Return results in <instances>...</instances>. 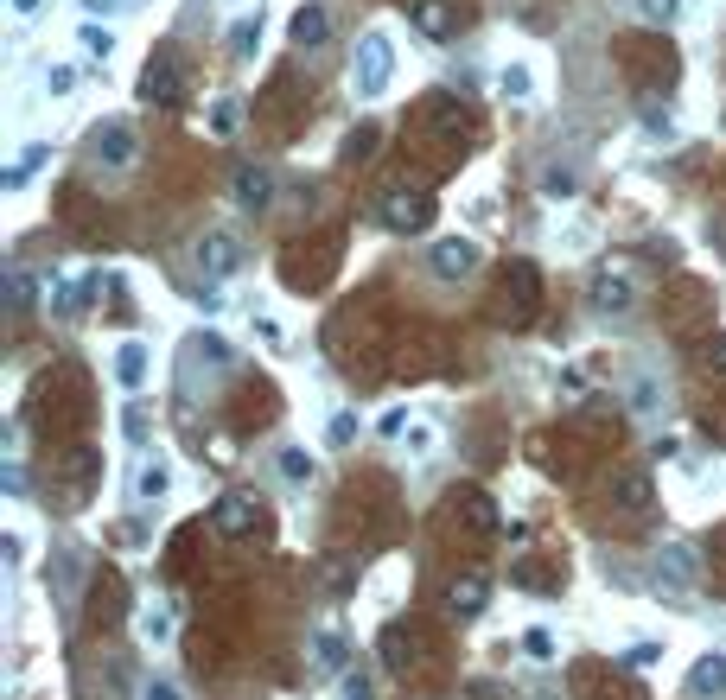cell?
Wrapping results in <instances>:
<instances>
[{
  "label": "cell",
  "mask_w": 726,
  "mask_h": 700,
  "mask_svg": "<svg viewBox=\"0 0 726 700\" xmlns=\"http://www.w3.org/2000/svg\"><path fill=\"white\" fill-rule=\"evenodd\" d=\"M389 77H395V45L383 39V32H363V39H357V64H351V90L363 102H376L389 90Z\"/></svg>",
  "instance_id": "1"
},
{
  "label": "cell",
  "mask_w": 726,
  "mask_h": 700,
  "mask_svg": "<svg viewBox=\"0 0 726 700\" xmlns=\"http://www.w3.org/2000/svg\"><path fill=\"white\" fill-rule=\"evenodd\" d=\"M376 217H383L389 230H402V236H421L427 223H434V198H421V191H402V185H389L383 198H376Z\"/></svg>",
  "instance_id": "2"
},
{
  "label": "cell",
  "mask_w": 726,
  "mask_h": 700,
  "mask_svg": "<svg viewBox=\"0 0 726 700\" xmlns=\"http://www.w3.org/2000/svg\"><path fill=\"white\" fill-rule=\"evenodd\" d=\"M695 580H701V554L688 548V541H663V548H656V592L676 599V592H688Z\"/></svg>",
  "instance_id": "3"
},
{
  "label": "cell",
  "mask_w": 726,
  "mask_h": 700,
  "mask_svg": "<svg viewBox=\"0 0 726 700\" xmlns=\"http://www.w3.org/2000/svg\"><path fill=\"white\" fill-rule=\"evenodd\" d=\"M90 153H96V166L128 172L134 160H141V140H134V128H128V121H102V128L90 134Z\"/></svg>",
  "instance_id": "4"
},
{
  "label": "cell",
  "mask_w": 726,
  "mask_h": 700,
  "mask_svg": "<svg viewBox=\"0 0 726 700\" xmlns=\"http://www.w3.org/2000/svg\"><path fill=\"white\" fill-rule=\"evenodd\" d=\"M478 261H484V249L472 236H440L434 249H427V268H434L440 280H465V274H478Z\"/></svg>",
  "instance_id": "5"
},
{
  "label": "cell",
  "mask_w": 726,
  "mask_h": 700,
  "mask_svg": "<svg viewBox=\"0 0 726 700\" xmlns=\"http://www.w3.org/2000/svg\"><path fill=\"white\" fill-rule=\"evenodd\" d=\"M593 306L599 312H631L637 306V274L631 268H599L593 274Z\"/></svg>",
  "instance_id": "6"
},
{
  "label": "cell",
  "mask_w": 726,
  "mask_h": 700,
  "mask_svg": "<svg viewBox=\"0 0 726 700\" xmlns=\"http://www.w3.org/2000/svg\"><path fill=\"white\" fill-rule=\"evenodd\" d=\"M484 605H491V580H484V573H459V580L446 586V618L472 624Z\"/></svg>",
  "instance_id": "7"
},
{
  "label": "cell",
  "mask_w": 726,
  "mask_h": 700,
  "mask_svg": "<svg viewBox=\"0 0 726 700\" xmlns=\"http://www.w3.org/2000/svg\"><path fill=\"white\" fill-rule=\"evenodd\" d=\"M141 90H147V102H160V109H172V102L185 96L179 58H147V70H141Z\"/></svg>",
  "instance_id": "8"
},
{
  "label": "cell",
  "mask_w": 726,
  "mask_h": 700,
  "mask_svg": "<svg viewBox=\"0 0 726 700\" xmlns=\"http://www.w3.org/2000/svg\"><path fill=\"white\" fill-rule=\"evenodd\" d=\"M230 191H236V204H242V210H268V204H274V172H268V166H255V160H242V166H236V179H230Z\"/></svg>",
  "instance_id": "9"
},
{
  "label": "cell",
  "mask_w": 726,
  "mask_h": 700,
  "mask_svg": "<svg viewBox=\"0 0 726 700\" xmlns=\"http://www.w3.org/2000/svg\"><path fill=\"white\" fill-rule=\"evenodd\" d=\"M198 268L211 274V280H223V274H236V268H242V242H236L230 230H211V236L198 242Z\"/></svg>",
  "instance_id": "10"
},
{
  "label": "cell",
  "mask_w": 726,
  "mask_h": 700,
  "mask_svg": "<svg viewBox=\"0 0 726 700\" xmlns=\"http://www.w3.org/2000/svg\"><path fill=\"white\" fill-rule=\"evenodd\" d=\"M211 529H217V535H249V529H255V497H242V490L217 497V503H211Z\"/></svg>",
  "instance_id": "11"
},
{
  "label": "cell",
  "mask_w": 726,
  "mask_h": 700,
  "mask_svg": "<svg viewBox=\"0 0 726 700\" xmlns=\"http://www.w3.org/2000/svg\"><path fill=\"white\" fill-rule=\"evenodd\" d=\"M408 26L421 32V39H453L459 13L446 7V0H414V7H408Z\"/></svg>",
  "instance_id": "12"
},
{
  "label": "cell",
  "mask_w": 726,
  "mask_h": 700,
  "mask_svg": "<svg viewBox=\"0 0 726 700\" xmlns=\"http://www.w3.org/2000/svg\"><path fill=\"white\" fill-rule=\"evenodd\" d=\"M688 694H701V700H720L726 694V650H707L695 669H688Z\"/></svg>",
  "instance_id": "13"
},
{
  "label": "cell",
  "mask_w": 726,
  "mask_h": 700,
  "mask_svg": "<svg viewBox=\"0 0 726 700\" xmlns=\"http://www.w3.org/2000/svg\"><path fill=\"white\" fill-rule=\"evenodd\" d=\"M612 503L625 516H644L650 510V471H618V478H612Z\"/></svg>",
  "instance_id": "14"
},
{
  "label": "cell",
  "mask_w": 726,
  "mask_h": 700,
  "mask_svg": "<svg viewBox=\"0 0 726 700\" xmlns=\"http://www.w3.org/2000/svg\"><path fill=\"white\" fill-rule=\"evenodd\" d=\"M383 662L395 675H408L414 662H421V637H414V630H402V624H389L383 630Z\"/></svg>",
  "instance_id": "15"
},
{
  "label": "cell",
  "mask_w": 726,
  "mask_h": 700,
  "mask_svg": "<svg viewBox=\"0 0 726 700\" xmlns=\"http://www.w3.org/2000/svg\"><path fill=\"white\" fill-rule=\"evenodd\" d=\"M453 503H459V522L472 535H497V510H491V497H484V490H459Z\"/></svg>",
  "instance_id": "16"
},
{
  "label": "cell",
  "mask_w": 726,
  "mask_h": 700,
  "mask_svg": "<svg viewBox=\"0 0 726 700\" xmlns=\"http://www.w3.org/2000/svg\"><path fill=\"white\" fill-rule=\"evenodd\" d=\"M115 376H121V389H141V382H147V344H121L115 350Z\"/></svg>",
  "instance_id": "17"
},
{
  "label": "cell",
  "mask_w": 726,
  "mask_h": 700,
  "mask_svg": "<svg viewBox=\"0 0 726 700\" xmlns=\"http://www.w3.org/2000/svg\"><path fill=\"white\" fill-rule=\"evenodd\" d=\"M325 32H332V13H325V7H300V13H293V45H325Z\"/></svg>",
  "instance_id": "18"
},
{
  "label": "cell",
  "mask_w": 726,
  "mask_h": 700,
  "mask_svg": "<svg viewBox=\"0 0 726 700\" xmlns=\"http://www.w3.org/2000/svg\"><path fill=\"white\" fill-rule=\"evenodd\" d=\"M166 484H172V465H166V459H147L141 471H134V497H141V503L166 497Z\"/></svg>",
  "instance_id": "19"
},
{
  "label": "cell",
  "mask_w": 726,
  "mask_h": 700,
  "mask_svg": "<svg viewBox=\"0 0 726 700\" xmlns=\"http://www.w3.org/2000/svg\"><path fill=\"white\" fill-rule=\"evenodd\" d=\"M274 465H281V478L287 484H313V452H306V446H281V459H274Z\"/></svg>",
  "instance_id": "20"
},
{
  "label": "cell",
  "mask_w": 726,
  "mask_h": 700,
  "mask_svg": "<svg viewBox=\"0 0 726 700\" xmlns=\"http://www.w3.org/2000/svg\"><path fill=\"white\" fill-rule=\"evenodd\" d=\"M663 401H669V389H663V382H656L650 370H644V376H631V408H637V414H656Z\"/></svg>",
  "instance_id": "21"
},
{
  "label": "cell",
  "mask_w": 726,
  "mask_h": 700,
  "mask_svg": "<svg viewBox=\"0 0 726 700\" xmlns=\"http://www.w3.org/2000/svg\"><path fill=\"white\" fill-rule=\"evenodd\" d=\"M255 45H262V13H242V20L230 26V51H236V58H249Z\"/></svg>",
  "instance_id": "22"
},
{
  "label": "cell",
  "mask_w": 726,
  "mask_h": 700,
  "mask_svg": "<svg viewBox=\"0 0 726 700\" xmlns=\"http://www.w3.org/2000/svg\"><path fill=\"white\" fill-rule=\"evenodd\" d=\"M574 191H580V179H574L567 166H548V172H542V198H548V204H567Z\"/></svg>",
  "instance_id": "23"
},
{
  "label": "cell",
  "mask_w": 726,
  "mask_h": 700,
  "mask_svg": "<svg viewBox=\"0 0 726 700\" xmlns=\"http://www.w3.org/2000/svg\"><path fill=\"white\" fill-rule=\"evenodd\" d=\"M313 662H319L325 675H338V669H344V637H332V630H319V637H313Z\"/></svg>",
  "instance_id": "24"
},
{
  "label": "cell",
  "mask_w": 726,
  "mask_h": 700,
  "mask_svg": "<svg viewBox=\"0 0 726 700\" xmlns=\"http://www.w3.org/2000/svg\"><path fill=\"white\" fill-rule=\"evenodd\" d=\"M134 624H141L147 643H166V637H172V611H166V605H141V618H134Z\"/></svg>",
  "instance_id": "25"
},
{
  "label": "cell",
  "mask_w": 726,
  "mask_h": 700,
  "mask_svg": "<svg viewBox=\"0 0 726 700\" xmlns=\"http://www.w3.org/2000/svg\"><path fill=\"white\" fill-rule=\"evenodd\" d=\"M32 293H39V280H32L26 268H7V306H13V312H26V306H32Z\"/></svg>",
  "instance_id": "26"
},
{
  "label": "cell",
  "mask_w": 726,
  "mask_h": 700,
  "mask_svg": "<svg viewBox=\"0 0 726 700\" xmlns=\"http://www.w3.org/2000/svg\"><path fill=\"white\" fill-rule=\"evenodd\" d=\"M497 90H504L510 102H529V90H535V77H529V64H510L504 77H497Z\"/></svg>",
  "instance_id": "27"
},
{
  "label": "cell",
  "mask_w": 726,
  "mask_h": 700,
  "mask_svg": "<svg viewBox=\"0 0 726 700\" xmlns=\"http://www.w3.org/2000/svg\"><path fill=\"white\" fill-rule=\"evenodd\" d=\"M637 7V20H650V26H669L682 13V0H631Z\"/></svg>",
  "instance_id": "28"
},
{
  "label": "cell",
  "mask_w": 726,
  "mask_h": 700,
  "mask_svg": "<svg viewBox=\"0 0 726 700\" xmlns=\"http://www.w3.org/2000/svg\"><path fill=\"white\" fill-rule=\"evenodd\" d=\"M77 45H83V51H90V58H109V51H115V32L90 20V26H83V32H77Z\"/></svg>",
  "instance_id": "29"
},
{
  "label": "cell",
  "mask_w": 726,
  "mask_h": 700,
  "mask_svg": "<svg viewBox=\"0 0 726 700\" xmlns=\"http://www.w3.org/2000/svg\"><path fill=\"white\" fill-rule=\"evenodd\" d=\"M701 370L707 376H726V338H707L701 344Z\"/></svg>",
  "instance_id": "30"
},
{
  "label": "cell",
  "mask_w": 726,
  "mask_h": 700,
  "mask_svg": "<svg viewBox=\"0 0 726 700\" xmlns=\"http://www.w3.org/2000/svg\"><path fill=\"white\" fill-rule=\"evenodd\" d=\"M523 650H529V662H555V637H548V630H529Z\"/></svg>",
  "instance_id": "31"
},
{
  "label": "cell",
  "mask_w": 726,
  "mask_h": 700,
  "mask_svg": "<svg viewBox=\"0 0 726 700\" xmlns=\"http://www.w3.org/2000/svg\"><path fill=\"white\" fill-rule=\"evenodd\" d=\"M656 656H663V650H656V643H631V650L625 656H618V662H625V669H650V662Z\"/></svg>",
  "instance_id": "32"
},
{
  "label": "cell",
  "mask_w": 726,
  "mask_h": 700,
  "mask_svg": "<svg viewBox=\"0 0 726 700\" xmlns=\"http://www.w3.org/2000/svg\"><path fill=\"white\" fill-rule=\"evenodd\" d=\"M370 694H376V681L363 675V669H351V675H344V700H370Z\"/></svg>",
  "instance_id": "33"
},
{
  "label": "cell",
  "mask_w": 726,
  "mask_h": 700,
  "mask_svg": "<svg viewBox=\"0 0 726 700\" xmlns=\"http://www.w3.org/2000/svg\"><path fill=\"white\" fill-rule=\"evenodd\" d=\"M357 440V414H332V446H351Z\"/></svg>",
  "instance_id": "34"
},
{
  "label": "cell",
  "mask_w": 726,
  "mask_h": 700,
  "mask_svg": "<svg viewBox=\"0 0 726 700\" xmlns=\"http://www.w3.org/2000/svg\"><path fill=\"white\" fill-rule=\"evenodd\" d=\"M141 700H185V694H179V688H172V681H166V675H153V681H147V688H141Z\"/></svg>",
  "instance_id": "35"
},
{
  "label": "cell",
  "mask_w": 726,
  "mask_h": 700,
  "mask_svg": "<svg viewBox=\"0 0 726 700\" xmlns=\"http://www.w3.org/2000/svg\"><path fill=\"white\" fill-rule=\"evenodd\" d=\"M71 83H77L71 64H51V70H45V90H71Z\"/></svg>",
  "instance_id": "36"
},
{
  "label": "cell",
  "mask_w": 726,
  "mask_h": 700,
  "mask_svg": "<svg viewBox=\"0 0 726 700\" xmlns=\"http://www.w3.org/2000/svg\"><path fill=\"white\" fill-rule=\"evenodd\" d=\"M211 128H217V134L236 128V102H217V109H211Z\"/></svg>",
  "instance_id": "37"
},
{
  "label": "cell",
  "mask_w": 726,
  "mask_h": 700,
  "mask_svg": "<svg viewBox=\"0 0 726 700\" xmlns=\"http://www.w3.org/2000/svg\"><path fill=\"white\" fill-rule=\"evenodd\" d=\"M13 13H39V0H13Z\"/></svg>",
  "instance_id": "38"
},
{
  "label": "cell",
  "mask_w": 726,
  "mask_h": 700,
  "mask_svg": "<svg viewBox=\"0 0 726 700\" xmlns=\"http://www.w3.org/2000/svg\"><path fill=\"white\" fill-rule=\"evenodd\" d=\"M90 7H96V13H102V7H121V0H90Z\"/></svg>",
  "instance_id": "39"
},
{
  "label": "cell",
  "mask_w": 726,
  "mask_h": 700,
  "mask_svg": "<svg viewBox=\"0 0 726 700\" xmlns=\"http://www.w3.org/2000/svg\"><path fill=\"white\" fill-rule=\"evenodd\" d=\"M529 700H561V694H548V688H542V694H529Z\"/></svg>",
  "instance_id": "40"
}]
</instances>
